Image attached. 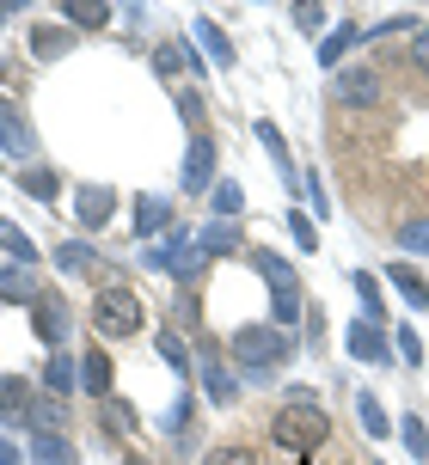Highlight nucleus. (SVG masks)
I'll return each instance as SVG.
<instances>
[{
	"mask_svg": "<svg viewBox=\"0 0 429 465\" xmlns=\"http://www.w3.org/2000/svg\"><path fill=\"white\" fill-rule=\"evenodd\" d=\"M325 435H332V417L319 411V398H313L307 386H294V392H288V404L276 411V422H270V441L288 447V453H313Z\"/></svg>",
	"mask_w": 429,
	"mask_h": 465,
	"instance_id": "nucleus-1",
	"label": "nucleus"
},
{
	"mask_svg": "<svg viewBox=\"0 0 429 465\" xmlns=\"http://www.w3.org/2000/svg\"><path fill=\"white\" fill-rule=\"evenodd\" d=\"M252 263L264 270L270 294H276V301H270V319H276V331H288L294 319H301V276H294V270H288L276 252H252Z\"/></svg>",
	"mask_w": 429,
	"mask_h": 465,
	"instance_id": "nucleus-2",
	"label": "nucleus"
},
{
	"mask_svg": "<svg viewBox=\"0 0 429 465\" xmlns=\"http://www.w3.org/2000/svg\"><path fill=\"white\" fill-rule=\"evenodd\" d=\"M234 355L245 361V373H270V368H283L294 349H288V337L276 325H270V331H264V325H245V331H234Z\"/></svg>",
	"mask_w": 429,
	"mask_h": 465,
	"instance_id": "nucleus-3",
	"label": "nucleus"
},
{
	"mask_svg": "<svg viewBox=\"0 0 429 465\" xmlns=\"http://www.w3.org/2000/svg\"><path fill=\"white\" fill-rule=\"evenodd\" d=\"M93 319H98L105 337H135V331H142V301H135L123 282H105L98 301H93Z\"/></svg>",
	"mask_w": 429,
	"mask_h": 465,
	"instance_id": "nucleus-4",
	"label": "nucleus"
},
{
	"mask_svg": "<svg viewBox=\"0 0 429 465\" xmlns=\"http://www.w3.org/2000/svg\"><path fill=\"white\" fill-rule=\"evenodd\" d=\"M111 209H117V196H111L105 184H80V190H74V214H80V227H105Z\"/></svg>",
	"mask_w": 429,
	"mask_h": 465,
	"instance_id": "nucleus-5",
	"label": "nucleus"
},
{
	"mask_svg": "<svg viewBox=\"0 0 429 465\" xmlns=\"http://www.w3.org/2000/svg\"><path fill=\"white\" fill-rule=\"evenodd\" d=\"M31 306H37V337H44L49 349H62L68 343V306L55 301V294H37Z\"/></svg>",
	"mask_w": 429,
	"mask_h": 465,
	"instance_id": "nucleus-6",
	"label": "nucleus"
},
{
	"mask_svg": "<svg viewBox=\"0 0 429 465\" xmlns=\"http://www.w3.org/2000/svg\"><path fill=\"white\" fill-rule=\"evenodd\" d=\"M209 178H214V141L191 135V153H185V190H209Z\"/></svg>",
	"mask_w": 429,
	"mask_h": 465,
	"instance_id": "nucleus-7",
	"label": "nucleus"
},
{
	"mask_svg": "<svg viewBox=\"0 0 429 465\" xmlns=\"http://www.w3.org/2000/svg\"><path fill=\"white\" fill-rule=\"evenodd\" d=\"M203 392L214 398V404H234V373H227V361H221V355H214V343L203 349Z\"/></svg>",
	"mask_w": 429,
	"mask_h": 465,
	"instance_id": "nucleus-8",
	"label": "nucleus"
},
{
	"mask_svg": "<svg viewBox=\"0 0 429 465\" xmlns=\"http://www.w3.org/2000/svg\"><path fill=\"white\" fill-rule=\"evenodd\" d=\"M0 147H6V160H31V129L19 123V111L0 98Z\"/></svg>",
	"mask_w": 429,
	"mask_h": 465,
	"instance_id": "nucleus-9",
	"label": "nucleus"
},
{
	"mask_svg": "<svg viewBox=\"0 0 429 465\" xmlns=\"http://www.w3.org/2000/svg\"><path fill=\"white\" fill-rule=\"evenodd\" d=\"M350 355H356V361H368V368H381V361H393V355H386V337L374 325H350Z\"/></svg>",
	"mask_w": 429,
	"mask_h": 465,
	"instance_id": "nucleus-10",
	"label": "nucleus"
},
{
	"mask_svg": "<svg viewBox=\"0 0 429 465\" xmlns=\"http://www.w3.org/2000/svg\"><path fill=\"white\" fill-rule=\"evenodd\" d=\"M80 392H93V398L111 392V355L105 349H86L80 355Z\"/></svg>",
	"mask_w": 429,
	"mask_h": 465,
	"instance_id": "nucleus-11",
	"label": "nucleus"
},
{
	"mask_svg": "<svg viewBox=\"0 0 429 465\" xmlns=\"http://www.w3.org/2000/svg\"><path fill=\"white\" fill-rule=\"evenodd\" d=\"M337 98H344V104H374V98H381V80L368 68H350V74H337Z\"/></svg>",
	"mask_w": 429,
	"mask_h": 465,
	"instance_id": "nucleus-12",
	"label": "nucleus"
},
{
	"mask_svg": "<svg viewBox=\"0 0 429 465\" xmlns=\"http://www.w3.org/2000/svg\"><path fill=\"white\" fill-rule=\"evenodd\" d=\"M44 386H49V398H74V386H80V368H74V355H68V349H62V355H49Z\"/></svg>",
	"mask_w": 429,
	"mask_h": 465,
	"instance_id": "nucleus-13",
	"label": "nucleus"
},
{
	"mask_svg": "<svg viewBox=\"0 0 429 465\" xmlns=\"http://www.w3.org/2000/svg\"><path fill=\"white\" fill-rule=\"evenodd\" d=\"M62 13H68V25H80V31H98L117 6H111V0H62Z\"/></svg>",
	"mask_w": 429,
	"mask_h": 465,
	"instance_id": "nucleus-14",
	"label": "nucleus"
},
{
	"mask_svg": "<svg viewBox=\"0 0 429 465\" xmlns=\"http://www.w3.org/2000/svg\"><path fill=\"white\" fill-rule=\"evenodd\" d=\"M25 411H31V386H25L19 373H0V417L25 422Z\"/></svg>",
	"mask_w": 429,
	"mask_h": 465,
	"instance_id": "nucleus-15",
	"label": "nucleus"
},
{
	"mask_svg": "<svg viewBox=\"0 0 429 465\" xmlns=\"http://www.w3.org/2000/svg\"><path fill=\"white\" fill-rule=\"evenodd\" d=\"M386 282H393V288L405 294V306H429V282L417 276L411 263H393V270H386Z\"/></svg>",
	"mask_w": 429,
	"mask_h": 465,
	"instance_id": "nucleus-16",
	"label": "nucleus"
},
{
	"mask_svg": "<svg viewBox=\"0 0 429 465\" xmlns=\"http://www.w3.org/2000/svg\"><path fill=\"white\" fill-rule=\"evenodd\" d=\"M44 288L31 282V270L25 263H13V270H0V301H37Z\"/></svg>",
	"mask_w": 429,
	"mask_h": 465,
	"instance_id": "nucleus-17",
	"label": "nucleus"
},
{
	"mask_svg": "<svg viewBox=\"0 0 429 465\" xmlns=\"http://www.w3.org/2000/svg\"><path fill=\"white\" fill-rule=\"evenodd\" d=\"M196 44L214 55V68H234V44H227V31H214V19H196Z\"/></svg>",
	"mask_w": 429,
	"mask_h": 465,
	"instance_id": "nucleus-18",
	"label": "nucleus"
},
{
	"mask_svg": "<svg viewBox=\"0 0 429 465\" xmlns=\"http://www.w3.org/2000/svg\"><path fill=\"white\" fill-rule=\"evenodd\" d=\"M203 257H209L203 245H172V263H166V270H172L178 282H185V288H191V282L203 276Z\"/></svg>",
	"mask_w": 429,
	"mask_h": 465,
	"instance_id": "nucleus-19",
	"label": "nucleus"
},
{
	"mask_svg": "<svg viewBox=\"0 0 429 465\" xmlns=\"http://www.w3.org/2000/svg\"><path fill=\"white\" fill-rule=\"evenodd\" d=\"M166 221H172V209L160 203V196H142V203H135V232H142V239H154Z\"/></svg>",
	"mask_w": 429,
	"mask_h": 465,
	"instance_id": "nucleus-20",
	"label": "nucleus"
},
{
	"mask_svg": "<svg viewBox=\"0 0 429 465\" xmlns=\"http://www.w3.org/2000/svg\"><path fill=\"white\" fill-rule=\"evenodd\" d=\"M31 460L37 465H74V447L62 435H31Z\"/></svg>",
	"mask_w": 429,
	"mask_h": 465,
	"instance_id": "nucleus-21",
	"label": "nucleus"
},
{
	"mask_svg": "<svg viewBox=\"0 0 429 465\" xmlns=\"http://www.w3.org/2000/svg\"><path fill=\"white\" fill-rule=\"evenodd\" d=\"M350 282H356V301H362V325H374V319L386 312V306H381V282L368 276V270H356Z\"/></svg>",
	"mask_w": 429,
	"mask_h": 465,
	"instance_id": "nucleus-22",
	"label": "nucleus"
},
{
	"mask_svg": "<svg viewBox=\"0 0 429 465\" xmlns=\"http://www.w3.org/2000/svg\"><path fill=\"white\" fill-rule=\"evenodd\" d=\"M55 263H62V270H93V245H80V239H62V245H55Z\"/></svg>",
	"mask_w": 429,
	"mask_h": 465,
	"instance_id": "nucleus-23",
	"label": "nucleus"
},
{
	"mask_svg": "<svg viewBox=\"0 0 429 465\" xmlns=\"http://www.w3.org/2000/svg\"><path fill=\"white\" fill-rule=\"evenodd\" d=\"M350 44H362V25H337L332 37L319 44V62H337V55H344V49H350Z\"/></svg>",
	"mask_w": 429,
	"mask_h": 465,
	"instance_id": "nucleus-24",
	"label": "nucleus"
},
{
	"mask_svg": "<svg viewBox=\"0 0 429 465\" xmlns=\"http://www.w3.org/2000/svg\"><path fill=\"white\" fill-rule=\"evenodd\" d=\"M399 245H405V252H417V257H429V214H417V221H405V227H399Z\"/></svg>",
	"mask_w": 429,
	"mask_h": 465,
	"instance_id": "nucleus-25",
	"label": "nucleus"
},
{
	"mask_svg": "<svg viewBox=\"0 0 429 465\" xmlns=\"http://www.w3.org/2000/svg\"><path fill=\"white\" fill-rule=\"evenodd\" d=\"M356 417H362V429H368L374 441L386 435V411H381V398H368V392H362V398H356Z\"/></svg>",
	"mask_w": 429,
	"mask_h": 465,
	"instance_id": "nucleus-26",
	"label": "nucleus"
},
{
	"mask_svg": "<svg viewBox=\"0 0 429 465\" xmlns=\"http://www.w3.org/2000/svg\"><path fill=\"white\" fill-rule=\"evenodd\" d=\"M0 245L19 257V263H31V257H37V245H31V239H25V232L13 227V221H0Z\"/></svg>",
	"mask_w": 429,
	"mask_h": 465,
	"instance_id": "nucleus-27",
	"label": "nucleus"
},
{
	"mask_svg": "<svg viewBox=\"0 0 429 465\" xmlns=\"http://www.w3.org/2000/svg\"><path fill=\"white\" fill-rule=\"evenodd\" d=\"M239 203H245V196H239V184H234V178H221V184H214V214H221V221H234Z\"/></svg>",
	"mask_w": 429,
	"mask_h": 465,
	"instance_id": "nucleus-28",
	"label": "nucleus"
},
{
	"mask_svg": "<svg viewBox=\"0 0 429 465\" xmlns=\"http://www.w3.org/2000/svg\"><path fill=\"white\" fill-rule=\"evenodd\" d=\"M203 252H239V227H234V221L209 227V232H203Z\"/></svg>",
	"mask_w": 429,
	"mask_h": 465,
	"instance_id": "nucleus-29",
	"label": "nucleus"
},
{
	"mask_svg": "<svg viewBox=\"0 0 429 465\" xmlns=\"http://www.w3.org/2000/svg\"><path fill=\"white\" fill-rule=\"evenodd\" d=\"M258 141L276 153V165H283V178H294V165H288V147H283V129L276 123H258Z\"/></svg>",
	"mask_w": 429,
	"mask_h": 465,
	"instance_id": "nucleus-30",
	"label": "nucleus"
},
{
	"mask_svg": "<svg viewBox=\"0 0 429 465\" xmlns=\"http://www.w3.org/2000/svg\"><path fill=\"white\" fill-rule=\"evenodd\" d=\"M31 49H37V55H62V49H68V31L44 25V31H31Z\"/></svg>",
	"mask_w": 429,
	"mask_h": 465,
	"instance_id": "nucleus-31",
	"label": "nucleus"
},
{
	"mask_svg": "<svg viewBox=\"0 0 429 465\" xmlns=\"http://www.w3.org/2000/svg\"><path fill=\"white\" fill-rule=\"evenodd\" d=\"M399 435H405L411 460H424V453H429V429H424V422H417V417H405V422H399Z\"/></svg>",
	"mask_w": 429,
	"mask_h": 465,
	"instance_id": "nucleus-32",
	"label": "nucleus"
},
{
	"mask_svg": "<svg viewBox=\"0 0 429 465\" xmlns=\"http://www.w3.org/2000/svg\"><path fill=\"white\" fill-rule=\"evenodd\" d=\"M160 355H166V361H172L178 373L191 368V355H185V337H178V331H160Z\"/></svg>",
	"mask_w": 429,
	"mask_h": 465,
	"instance_id": "nucleus-33",
	"label": "nucleus"
},
{
	"mask_svg": "<svg viewBox=\"0 0 429 465\" xmlns=\"http://www.w3.org/2000/svg\"><path fill=\"white\" fill-rule=\"evenodd\" d=\"M203 465H258V453H252V447H214Z\"/></svg>",
	"mask_w": 429,
	"mask_h": 465,
	"instance_id": "nucleus-34",
	"label": "nucleus"
},
{
	"mask_svg": "<svg viewBox=\"0 0 429 465\" xmlns=\"http://www.w3.org/2000/svg\"><path fill=\"white\" fill-rule=\"evenodd\" d=\"M294 25H301V31H319V25H325V6H319V0H301V6H294Z\"/></svg>",
	"mask_w": 429,
	"mask_h": 465,
	"instance_id": "nucleus-35",
	"label": "nucleus"
},
{
	"mask_svg": "<svg viewBox=\"0 0 429 465\" xmlns=\"http://www.w3.org/2000/svg\"><path fill=\"white\" fill-rule=\"evenodd\" d=\"M288 232H294V245H307V252H313V245H319V232H313V221H307V214H301V209L288 214Z\"/></svg>",
	"mask_w": 429,
	"mask_h": 465,
	"instance_id": "nucleus-36",
	"label": "nucleus"
},
{
	"mask_svg": "<svg viewBox=\"0 0 429 465\" xmlns=\"http://www.w3.org/2000/svg\"><path fill=\"white\" fill-rule=\"evenodd\" d=\"M105 429H123V435H129V429H135V417H129V411H123L117 398H111V404H105Z\"/></svg>",
	"mask_w": 429,
	"mask_h": 465,
	"instance_id": "nucleus-37",
	"label": "nucleus"
},
{
	"mask_svg": "<svg viewBox=\"0 0 429 465\" xmlns=\"http://www.w3.org/2000/svg\"><path fill=\"white\" fill-rule=\"evenodd\" d=\"M25 190H31V196H55V178H49V172H25Z\"/></svg>",
	"mask_w": 429,
	"mask_h": 465,
	"instance_id": "nucleus-38",
	"label": "nucleus"
},
{
	"mask_svg": "<svg viewBox=\"0 0 429 465\" xmlns=\"http://www.w3.org/2000/svg\"><path fill=\"white\" fill-rule=\"evenodd\" d=\"M399 355H405L411 368H417V361H424V343H417V331H399Z\"/></svg>",
	"mask_w": 429,
	"mask_h": 465,
	"instance_id": "nucleus-39",
	"label": "nucleus"
},
{
	"mask_svg": "<svg viewBox=\"0 0 429 465\" xmlns=\"http://www.w3.org/2000/svg\"><path fill=\"white\" fill-rule=\"evenodd\" d=\"M411 62L429 74V31H417V37H411Z\"/></svg>",
	"mask_w": 429,
	"mask_h": 465,
	"instance_id": "nucleus-40",
	"label": "nucleus"
},
{
	"mask_svg": "<svg viewBox=\"0 0 429 465\" xmlns=\"http://www.w3.org/2000/svg\"><path fill=\"white\" fill-rule=\"evenodd\" d=\"M19 460H25V453H19L13 441H6V435H0V465H19Z\"/></svg>",
	"mask_w": 429,
	"mask_h": 465,
	"instance_id": "nucleus-41",
	"label": "nucleus"
},
{
	"mask_svg": "<svg viewBox=\"0 0 429 465\" xmlns=\"http://www.w3.org/2000/svg\"><path fill=\"white\" fill-rule=\"evenodd\" d=\"M6 13H19V6H13V0H0V25H6Z\"/></svg>",
	"mask_w": 429,
	"mask_h": 465,
	"instance_id": "nucleus-42",
	"label": "nucleus"
}]
</instances>
